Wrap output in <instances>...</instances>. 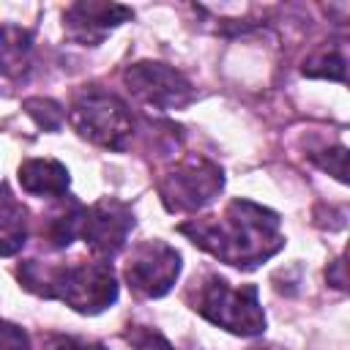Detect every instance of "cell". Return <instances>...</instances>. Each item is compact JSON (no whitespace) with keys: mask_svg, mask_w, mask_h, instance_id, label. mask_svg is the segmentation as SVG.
Returning a JSON list of instances; mask_svg holds the SVG:
<instances>
[{"mask_svg":"<svg viewBox=\"0 0 350 350\" xmlns=\"http://www.w3.org/2000/svg\"><path fill=\"white\" fill-rule=\"evenodd\" d=\"M178 232L235 268H257L284 246L279 216L252 200H232L221 216L191 219L180 224Z\"/></svg>","mask_w":350,"mask_h":350,"instance_id":"1","label":"cell"},{"mask_svg":"<svg viewBox=\"0 0 350 350\" xmlns=\"http://www.w3.org/2000/svg\"><path fill=\"white\" fill-rule=\"evenodd\" d=\"M25 290L55 298L82 314H98L118 298V282L107 260H74V262H41L25 260L16 268Z\"/></svg>","mask_w":350,"mask_h":350,"instance_id":"2","label":"cell"},{"mask_svg":"<svg viewBox=\"0 0 350 350\" xmlns=\"http://www.w3.org/2000/svg\"><path fill=\"white\" fill-rule=\"evenodd\" d=\"M191 293L194 309L213 325H221L224 331H232L238 336H257L265 331V314L254 284L232 287L227 279L208 273L200 282L194 279Z\"/></svg>","mask_w":350,"mask_h":350,"instance_id":"3","label":"cell"},{"mask_svg":"<svg viewBox=\"0 0 350 350\" xmlns=\"http://www.w3.org/2000/svg\"><path fill=\"white\" fill-rule=\"evenodd\" d=\"M68 118L85 139L109 150H126L134 137V115L129 104L101 88H85L77 93Z\"/></svg>","mask_w":350,"mask_h":350,"instance_id":"4","label":"cell"},{"mask_svg":"<svg viewBox=\"0 0 350 350\" xmlns=\"http://www.w3.org/2000/svg\"><path fill=\"white\" fill-rule=\"evenodd\" d=\"M224 186L221 170L205 156L180 159L159 183V194L170 211H200Z\"/></svg>","mask_w":350,"mask_h":350,"instance_id":"5","label":"cell"},{"mask_svg":"<svg viewBox=\"0 0 350 350\" xmlns=\"http://www.w3.org/2000/svg\"><path fill=\"white\" fill-rule=\"evenodd\" d=\"M180 273V252L164 241H142L131 249L123 276L129 287L145 298H161L172 290Z\"/></svg>","mask_w":350,"mask_h":350,"instance_id":"6","label":"cell"},{"mask_svg":"<svg viewBox=\"0 0 350 350\" xmlns=\"http://www.w3.org/2000/svg\"><path fill=\"white\" fill-rule=\"evenodd\" d=\"M123 82L129 85L131 96L153 109H180L194 98L191 82L167 63H134L123 71Z\"/></svg>","mask_w":350,"mask_h":350,"instance_id":"7","label":"cell"},{"mask_svg":"<svg viewBox=\"0 0 350 350\" xmlns=\"http://www.w3.org/2000/svg\"><path fill=\"white\" fill-rule=\"evenodd\" d=\"M131 227H134L131 208L115 197H104V200L93 202L90 208H85L79 238L88 243V249L96 257L109 260L118 252H123Z\"/></svg>","mask_w":350,"mask_h":350,"instance_id":"8","label":"cell"},{"mask_svg":"<svg viewBox=\"0 0 350 350\" xmlns=\"http://www.w3.org/2000/svg\"><path fill=\"white\" fill-rule=\"evenodd\" d=\"M129 16L131 8L115 3H74L63 14L71 38L79 44H98L115 25L126 22Z\"/></svg>","mask_w":350,"mask_h":350,"instance_id":"9","label":"cell"},{"mask_svg":"<svg viewBox=\"0 0 350 350\" xmlns=\"http://www.w3.org/2000/svg\"><path fill=\"white\" fill-rule=\"evenodd\" d=\"M19 186L36 197L63 200L68 191V170L55 159H25L19 164Z\"/></svg>","mask_w":350,"mask_h":350,"instance_id":"10","label":"cell"},{"mask_svg":"<svg viewBox=\"0 0 350 350\" xmlns=\"http://www.w3.org/2000/svg\"><path fill=\"white\" fill-rule=\"evenodd\" d=\"M33 68V33L22 25H0V74L22 79Z\"/></svg>","mask_w":350,"mask_h":350,"instance_id":"11","label":"cell"},{"mask_svg":"<svg viewBox=\"0 0 350 350\" xmlns=\"http://www.w3.org/2000/svg\"><path fill=\"white\" fill-rule=\"evenodd\" d=\"M27 243V211L0 183V254L11 257Z\"/></svg>","mask_w":350,"mask_h":350,"instance_id":"12","label":"cell"},{"mask_svg":"<svg viewBox=\"0 0 350 350\" xmlns=\"http://www.w3.org/2000/svg\"><path fill=\"white\" fill-rule=\"evenodd\" d=\"M345 52L339 46H325L314 52L312 57L304 60V74L306 77H320V79H336L345 82Z\"/></svg>","mask_w":350,"mask_h":350,"instance_id":"13","label":"cell"},{"mask_svg":"<svg viewBox=\"0 0 350 350\" xmlns=\"http://www.w3.org/2000/svg\"><path fill=\"white\" fill-rule=\"evenodd\" d=\"M22 109L44 129V131H57L60 126H63V107L57 104V101H52V98H27L25 104H22Z\"/></svg>","mask_w":350,"mask_h":350,"instance_id":"14","label":"cell"},{"mask_svg":"<svg viewBox=\"0 0 350 350\" xmlns=\"http://www.w3.org/2000/svg\"><path fill=\"white\" fill-rule=\"evenodd\" d=\"M123 339L134 350H175L164 339V334H159L156 328H148V325H129V331L123 334Z\"/></svg>","mask_w":350,"mask_h":350,"instance_id":"15","label":"cell"},{"mask_svg":"<svg viewBox=\"0 0 350 350\" xmlns=\"http://www.w3.org/2000/svg\"><path fill=\"white\" fill-rule=\"evenodd\" d=\"M44 350H107L101 342H90L82 336H71V334H52L46 336Z\"/></svg>","mask_w":350,"mask_h":350,"instance_id":"16","label":"cell"},{"mask_svg":"<svg viewBox=\"0 0 350 350\" xmlns=\"http://www.w3.org/2000/svg\"><path fill=\"white\" fill-rule=\"evenodd\" d=\"M0 350H30L27 331L0 317Z\"/></svg>","mask_w":350,"mask_h":350,"instance_id":"17","label":"cell"},{"mask_svg":"<svg viewBox=\"0 0 350 350\" xmlns=\"http://www.w3.org/2000/svg\"><path fill=\"white\" fill-rule=\"evenodd\" d=\"M257 350H262V347H257Z\"/></svg>","mask_w":350,"mask_h":350,"instance_id":"18","label":"cell"}]
</instances>
